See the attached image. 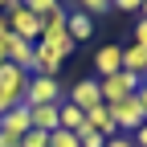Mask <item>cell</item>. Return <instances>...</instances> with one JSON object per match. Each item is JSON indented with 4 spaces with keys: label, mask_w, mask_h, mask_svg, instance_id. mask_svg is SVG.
<instances>
[{
    "label": "cell",
    "mask_w": 147,
    "mask_h": 147,
    "mask_svg": "<svg viewBox=\"0 0 147 147\" xmlns=\"http://www.w3.org/2000/svg\"><path fill=\"white\" fill-rule=\"evenodd\" d=\"M0 147H21V139H16V135H4V131H0Z\"/></svg>",
    "instance_id": "484cf974"
},
{
    "label": "cell",
    "mask_w": 147,
    "mask_h": 147,
    "mask_svg": "<svg viewBox=\"0 0 147 147\" xmlns=\"http://www.w3.org/2000/svg\"><path fill=\"white\" fill-rule=\"evenodd\" d=\"M57 119H61V131H74V135H78L82 127H86V115H82V110L74 106V102H65V98H61V110H57Z\"/></svg>",
    "instance_id": "5bb4252c"
},
{
    "label": "cell",
    "mask_w": 147,
    "mask_h": 147,
    "mask_svg": "<svg viewBox=\"0 0 147 147\" xmlns=\"http://www.w3.org/2000/svg\"><path fill=\"white\" fill-rule=\"evenodd\" d=\"M57 110H61V102H49V106H29V123H33V131H45V135H53V131L61 127Z\"/></svg>",
    "instance_id": "52a82bcc"
},
{
    "label": "cell",
    "mask_w": 147,
    "mask_h": 147,
    "mask_svg": "<svg viewBox=\"0 0 147 147\" xmlns=\"http://www.w3.org/2000/svg\"><path fill=\"white\" fill-rule=\"evenodd\" d=\"M49 147H82V143H78L74 131H61V127H57V131L49 135Z\"/></svg>",
    "instance_id": "e0dca14e"
},
{
    "label": "cell",
    "mask_w": 147,
    "mask_h": 147,
    "mask_svg": "<svg viewBox=\"0 0 147 147\" xmlns=\"http://www.w3.org/2000/svg\"><path fill=\"white\" fill-rule=\"evenodd\" d=\"M94 69L102 74V78H110V74L123 69V45H102L94 53Z\"/></svg>",
    "instance_id": "8fae6325"
},
{
    "label": "cell",
    "mask_w": 147,
    "mask_h": 147,
    "mask_svg": "<svg viewBox=\"0 0 147 147\" xmlns=\"http://www.w3.org/2000/svg\"><path fill=\"white\" fill-rule=\"evenodd\" d=\"M78 143H82V147H106V135H98V131H90V127H82V131H78Z\"/></svg>",
    "instance_id": "ffe728a7"
},
{
    "label": "cell",
    "mask_w": 147,
    "mask_h": 147,
    "mask_svg": "<svg viewBox=\"0 0 147 147\" xmlns=\"http://www.w3.org/2000/svg\"><path fill=\"white\" fill-rule=\"evenodd\" d=\"M65 21H69V12H65V8L57 4V8H53V12L45 16V33H41V37H53V33H65Z\"/></svg>",
    "instance_id": "2e32d148"
},
{
    "label": "cell",
    "mask_w": 147,
    "mask_h": 147,
    "mask_svg": "<svg viewBox=\"0 0 147 147\" xmlns=\"http://www.w3.org/2000/svg\"><path fill=\"white\" fill-rule=\"evenodd\" d=\"M57 69H61V57L53 49H45V45H37L33 49V65H29V74H41V78H57Z\"/></svg>",
    "instance_id": "30bf717a"
},
{
    "label": "cell",
    "mask_w": 147,
    "mask_h": 147,
    "mask_svg": "<svg viewBox=\"0 0 147 147\" xmlns=\"http://www.w3.org/2000/svg\"><path fill=\"white\" fill-rule=\"evenodd\" d=\"M65 102H74V106L82 110V115H86L90 106H98V102H102V94H98V78H86V82H74V90H69V98H65Z\"/></svg>",
    "instance_id": "5b68a950"
},
{
    "label": "cell",
    "mask_w": 147,
    "mask_h": 147,
    "mask_svg": "<svg viewBox=\"0 0 147 147\" xmlns=\"http://www.w3.org/2000/svg\"><path fill=\"white\" fill-rule=\"evenodd\" d=\"M139 16H143V21H147V0H143V8H139Z\"/></svg>",
    "instance_id": "f546056e"
},
{
    "label": "cell",
    "mask_w": 147,
    "mask_h": 147,
    "mask_svg": "<svg viewBox=\"0 0 147 147\" xmlns=\"http://www.w3.org/2000/svg\"><path fill=\"white\" fill-rule=\"evenodd\" d=\"M65 33L74 37V41H86V37L94 33V21H90L86 12H69V21H65Z\"/></svg>",
    "instance_id": "9a60e30c"
},
{
    "label": "cell",
    "mask_w": 147,
    "mask_h": 147,
    "mask_svg": "<svg viewBox=\"0 0 147 147\" xmlns=\"http://www.w3.org/2000/svg\"><path fill=\"white\" fill-rule=\"evenodd\" d=\"M4 33H8V16L0 12V37H4Z\"/></svg>",
    "instance_id": "83f0119b"
},
{
    "label": "cell",
    "mask_w": 147,
    "mask_h": 147,
    "mask_svg": "<svg viewBox=\"0 0 147 147\" xmlns=\"http://www.w3.org/2000/svg\"><path fill=\"white\" fill-rule=\"evenodd\" d=\"M86 127H90V131H98V135H106V139H115V135H119L115 115H110V106H106V102H98V106H90V110H86Z\"/></svg>",
    "instance_id": "ba28073f"
},
{
    "label": "cell",
    "mask_w": 147,
    "mask_h": 147,
    "mask_svg": "<svg viewBox=\"0 0 147 147\" xmlns=\"http://www.w3.org/2000/svg\"><path fill=\"white\" fill-rule=\"evenodd\" d=\"M135 45L147 49V21H143V16H139V25H135Z\"/></svg>",
    "instance_id": "603a6c76"
},
{
    "label": "cell",
    "mask_w": 147,
    "mask_h": 147,
    "mask_svg": "<svg viewBox=\"0 0 147 147\" xmlns=\"http://www.w3.org/2000/svg\"><path fill=\"white\" fill-rule=\"evenodd\" d=\"M123 69L127 74H135V78H147V49L143 45H123Z\"/></svg>",
    "instance_id": "7c38bea8"
},
{
    "label": "cell",
    "mask_w": 147,
    "mask_h": 147,
    "mask_svg": "<svg viewBox=\"0 0 147 147\" xmlns=\"http://www.w3.org/2000/svg\"><path fill=\"white\" fill-rule=\"evenodd\" d=\"M21 147H49V135H45V131H29V135L21 139Z\"/></svg>",
    "instance_id": "44dd1931"
},
{
    "label": "cell",
    "mask_w": 147,
    "mask_h": 147,
    "mask_svg": "<svg viewBox=\"0 0 147 147\" xmlns=\"http://www.w3.org/2000/svg\"><path fill=\"white\" fill-rule=\"evenodd\" d=\"M135 94H139V102H143V110H147V78L139 82V90H135Z\"/></svg>",
    "instance_id": "4316f807"
},
{
    "label": "cell",
    "mask_w": 147,
    "mask_h": 147,
    "mask_svg": "<svg viewBox=\"0 0 147 147\" xmlns=\"http://www.w3.org/2000/svg\"><path fill=\"white\" fill-rule=\"evenodd\" d=\"M139 82H143V78H135V74L119 69V74H110V78H98V94H102L106 106H115V102H123L127 94H135Z\"/></svg>",
    "instance_id": "3957f363"
},
{
    "label": "cell",
    "mask_w": 147,
    "mask_h": 147,
    "mask_svg": "<svg viewBox=\"0 0 147 147\" xmlns=\"http://www.w3.org/2000/svg\"><path fill=\"white\" fill-rule=\"evenodd\" d=\"M33 41H25V37H16V33H4V53H8V61L12 65H21V69H29L33 65Z\"/></svg>",
    "instance_id": "8992f818"
},
{
    "label": "cell",
    "mask_w": 147,
    "mask_h": 147,
    "mask_svg": "<svg viewBox=\"0 0 147 147\" xmlns=\"http://www.w3.org/2000/svg\"><path fill=\"white\" fill-rule=\"evenodd\" d=\"M110 115H115V127H119V135H135L139 127L147 123V110H143L139 94H127L123 102H115V106H110Z\"/></svg>",
    "instance_id": "7a4b0ae2"
},
{
    "label": "cell",
    "mask_w": 147,
    "mask_h": 147,
    "mask_svg": "<svg viewBox=\"0 0 147 147\" xmlns=\"http://www.w3.org/2000/svg\"><path fill=\"white\" fill-rule=\"evenodd\" d=\"M8 16V33H16V37H25V41H41V33H45V16H33L25 4H21V0H16V4L4 12Z\"/></svg>",
    "instance_id": "6da1fadb"
},
{
    "label": "cell",
    "mask_w": 147,
    "mask_h": 147,
    "mask_svg": "<svg viewBox=\"0 0 147 147\" xmlns=\"http://www.w3.org/2000/svg\"><path fill=\"white\" fill-rule=\"evenodd\" d=\"M12 4H16V0H0V12H8V8H12Z\"/></svg>",
    "instance_id": "f1b7e54d"
},
{
    "label": "cell",
    "mask_w": 147,
    "mask_h": 147,
    "mask_svg": "<svg viewBox=\"0 0 147 147\" xmlns=\"http://www.w3.org/2000/svg\"><path fill=\"white\" fill-rule=\"evenodd\" d=\"M110 8H123V12H139V8H143V0H115Z\"/></svg>",
    "instance_id": "7402d4cb"
},
{
    "label": "cell",
    "mask_w": 147,
    "mask_h": 147,
    "mask_svg": "<svg viewBox=\"0 0 147 147\" xmlns=\"http://www.w3.org/2000/svg\"><path fill=\"white\" fill-rule=\"evenodd\" d=\"M21 4H25L33 16H49L53 8H57V0H21Z\"/></svg>",
    "instance_id": "d6986e66"
},
{
    "label": "cell",
    "mask_w": 147,
    "mask_h": 147,
    "mask_svg": "<svg viewBox=\"0 0 147 147\" xmlns=\"http://www.w3.org/2000/svg\"><path fill=\"white\" fill-rule=\"evenodd\" d=\"M131 139H135V147H147V123H143V127H139V131H135V135H131Z\"/></svg>",
    "instance_id": "d4e9b609"
},
{
    "label": "cell",
    "mask_w": 147,
    "mask_h": 147,
    "mask_svg": "<svg viewBox=\"0 0 147 147\" xmlns=\"http://www.w3.org/2000/svg\"><path fill=\"white\" fill-rule=\"evenodd\" d=\"M0 131L4 135H16V139H25L33 131V123H29V106H12L8 115H0Z\"/></svg>",
    "instance_id": "9c48e42d"
},
{
    "label": "cell",
    "mask_w": 147,
    "mask_h": 147,
    "mask_svg": "<svg viewBox=\"0 0 147 147\" xmlns=\"http://www.w3.org/2000/svg\"><path fill=\"white\" fill-rule=\"evenodd\" d=\"M106 147H135L131 135H115V139H106Z\"/></svg>",
    "instance_id": "cb8c5ba5"
},
{
    "label": "cell",
    "mask_w": 147,
    "mask_h": 147,
    "mask_svg": "<svg viewBox=\"0 0 147 147\" xmlns=\"http://www.w3.org/2000/svg\"><path fill=\"white\" fill-rule=\"evenodd\" d=\"M49 102H61V82L57 78H41V74H29L25 106H49Z\"/></svg>",
    "instance_id": "277c9868"
},
{
    "label": "cell",
    "mask_w": 147,
    "mask_h": 147,
    "mask_svg": "<svg viewBox=\"0 0 147 147\" xmlns=\"http://www.w3.org/2000/svg\"><path fill=\"white\" fill-rule=\"evenodd\" d=\"M110 4H115V0H78V8H82V12L90 16V21H94V16H98V12H106Z\"/></svg>",
    "instance_id": "ac0fdd59"
},
{
    "label": "cell",
    "mask_w": 147,
    "mask_h": 147,
    "mask_svg": "<svg viewBox=\"0 0 147 147\" xmlns=\"http://www.w3.org/2000/svg\"><path fill=\"white\" fill-rule=\"evenodd\" d=\"M37 45H45V49H53V53H57V57H61V61L69 57V53H74V49H78V41H74V37H69V33H53V37H41V41H37Z\"/></svg>",
    "instance_id": "4fadbf2b"
}]
</instances>
